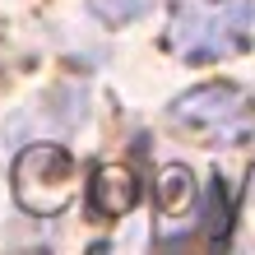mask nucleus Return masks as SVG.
I'll list each match as a JSON object with an SVG mask.
<instances>
[{
  "label": "nucleus",
  "instance_id": "f257e3e1",
  "mask_svg": "<svg viewBox=\"0 0 255 255\" xmlns=\"http://www.w3.org/2000/svg\"><path fill=\"white\" fill-rule=\"evenodd\" d=\"M74 190H79V167H74L70 148L61 144H28L14 158V200L23 214L56 218L70 209Z\"/></svg>",
  "mask_w": 255,
  "mask_h": 255
},
{
  "label": "nucleus",
  "instance_id": "f03ea898",
  "mask_svg": "<svg viewBox=\"0 0 255 255\" xmlns=\"http://www.w3.org/2000/svg\"><path fill=\"white\" fill-rule=\"evenodd\" d=\"M246 23H251L246 0H232L214 14H204L200 5H181L172 23V42L186 61H218V56H228L246 42Z\"/></svg>",
  "mask_w": 255,
  "mask_h": 255
},
{
  "label": "nucleus",
  "instance_id": "7ed1b4c3",
  "mask_svg": "<svg viewBox=\"0 0 255 255\" xmlns=\"http://www.w3.org/2000/svg\"><path fill=\"white\" fill-rule=\"evenodd\" d=\"M176 121H190V126H204V130H218V134H232L237 126L246 121V98L228 84H204V88H190L186 98H176Z\"/></svg>",
  "mask_w": 255,
  "mask_h": 255
},
{
  "label": "nucleus",
  "instance_id": "20e7f679",
  "mask_svg": "<svg viewBox=\"0 0 255 255\" xmlns=\"http://www.w3.org/2000/svg\"><path fill=\"white\" fill-rule=\"evenodd\" d=\"M88 200H93V214L102 218H121L139 204V181L130 176V167H98L93 181H88Z\"/></svg>",
  "mask_w": 255,
  "mask_h": 255
},
{
  "label": "nucleus",
  "instance_id": "39448f33",
  "mask_svg": "<svg viewBox=\"0 0 255 255\" xmlns=\"http://www.w3.org/2000/svg\"><path fill=\"white\" fill-rule=\"evenodd\" d=\"M190 204H195V176L186 167H167L158 176V209L162 214H190Z\"/></svg>",
  "mask_w": 255,
  "mask_h": 255
},
{
  "label": "nucleus",
  "instance_id": "423d86ee",
  "mask_svg": "<svg viewBox=\"0 0 255 255\" xmlns=\"http://www.w3.org/2000/svg\"><path fill=\"white\" fill-rule=\"evenodd\" d=\"M148 5H153V0H88V9H93L102 23H112V28L134 23L139 14H148Z\"/></svg>",
  "mask_w": 255,
  "mask_h": 255
}]
</instances>
